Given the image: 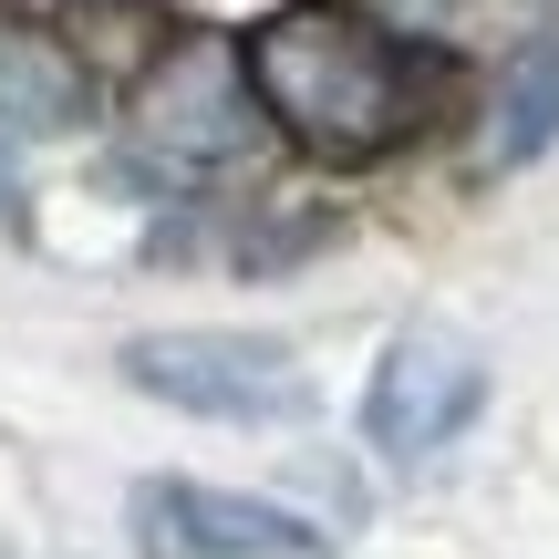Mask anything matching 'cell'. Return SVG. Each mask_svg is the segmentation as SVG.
Here are the masks:
<instances>
[{
	"mask_svg": "<svg viewBox=\"0 0 559 559\" xmlns=\"http://www.w3.org/2000/svg\"><path fill=\"white\" fill-rule=\"evenodd\" d=\"M249 94L290 145L362 166V156H394L436 115V52L353 21L342 0H290L249 32Z\"/></svg>",
	"mask_w": 559,
	"mask_h": 559,
	"instance_id": "cell-1",
	"label": "cell"
},
{
	"mask_svg": "<svg viewBox=\"0 0 559 559\" xmlns=\"http://www.w3.org/2000/svg\"><path fill=\"white\" fill-rule=\"evenodd\" d=\"M260 94H249V52H228V41L207 32H177L156 62L135 73V94H124V145H135L145 166H166V177H218V166H239L249 145H260Z\"/></svg>",
	"mask_w": 559,
	"mask_h": 559,
	"instance_id": "cell-2",
	"label": "cell"
},
{
	"mask_svg": "<svg viewBox=\"0 0 559 559\" xmlns=\"http://www.w3.org/2000/svg\"><path fill=\"white\" fill-rule=\"evenodd\" d=\"M124 383L198 425H311V373L270 332H145L124 342Z\"/></svg>",
	"mask_w": 559,
	"mask_h": 559,
	"instance_id": "cell-3",
	"label": "cell"
},
{
	"mask_svg": "<svg viewBox=\"0 0 559 559\" xmlns=\"http://www.w3.org/2000/svg\"><path fill=\"white\" fill-rule=\"evenodd\" d=\"M477 404H487L477 342L445 332V321H404V332L373 353V383H362V436H373V456L425 466V456H445V445L477 425Z\"/></svg>",
	"mask_w": 559,
	"mask_h": 559,
	"instance_id": "cell-4",
	"label": "cell"
},
{
	"mask_svg": "<svg viewBox=\"0 0 559 559\" xmlns=\"http://www.w3.org/2000/svg\"><path fill=\"white\" fill-rule=\"evenodd\" d=\"M135 559H321V528L280 498L156 477V487H135Z\"/></svg>",
	"mask_w": 559,
	"mask_h": 559,
	"instance_id": "cell-5",
	"label": "cell"
},
{
	"mask_svg": "<svg viewBox=\"0 0 559 559\" xmlns=\"http://www.w3.org/2000/svg\"><path fill=\"white\" fill-rule=\"evenodd\" d=\"M94 115V73L52 32H0V124L11 135H62Z\"/></svg>",
	"mask_w": 559,
	"mask_h": 559,
	"instance_id": "cell-6",
	"label": "cell"
},
{
	"mask_svg": "<svg viewBox=\"0 0 559 559\" xmlns=\"http://www.w3.org/2000/svg\"><path fill=\"white\" fill-rule=\"evenodd\" d=\"M559 145V32H528L487 94V166H539Z\"/></svg>",
	"mask_w": 559,
	"mask_h": 559,
	"instance_id": "cell-7",
	"label": "cell"
},
{
	"mask_svg": "<svg viewBox=\"0 0 559 559\" xmlns=\"http://www.w3.org/2000/svg\"><path fill=\"white\" fill-rule=\"evenodd\" d=\"M166 41H177L166 0H62V52H73L83 73H124L135 83Z\"/></svg>",
	"mask_w": 559,
	"mask_h": 559,
	"instance_id": "cell-8",
	"label": "cell"
},
{
	"mask_svg": "<svg viewBox=\"0 0 559 559\" xmlns=\"http://www.w3.org/2000/svg\"><path fill=\"white\" fill-rule=\"evenodd\" d=\"M342 11L373 21V32H394V41H445L466 0H342Z\"/></svg>",
	"mask_w": 559,
	"mask_h": 559,
	"instance_id": "cell-9",
	"label": "cell"
},
{
	"mask_svg": "<svg viewBox=\"0 0 559 559\" xmlns=\"http://www.w3.org/2000/svg\"><path fill=\"white\" fill-rule=\"evenodd\" d=\"M0 218L21 228V135H11V124H0Z\"/></svg>",
	"mask_w": 559,
	"mask_h": 559,
	"instance_id": "cell-10",
	"label": "cell"
}]
</instances>
